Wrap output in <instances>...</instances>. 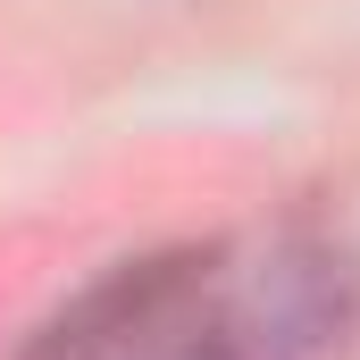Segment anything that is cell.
Instances as JSON below:
<instances>
[{
  "instance_id": "6da1fadb",
  "label": "cell",
  "mask_w": 360,
  "mask_h": 360,
  "mask_svg": "<svg viewBox=\"0 0 360 360\" xmlns=\"http://www.w3.org/2000/svg\"><path fill=\"white\" fill-rule=\"evenodd\" d=\"M327 335V276H243L218 243L101 276L25 360H293Z\"/></svg>"
}]
</instances>
